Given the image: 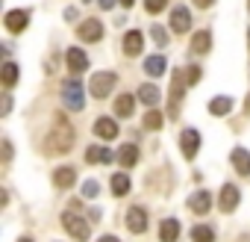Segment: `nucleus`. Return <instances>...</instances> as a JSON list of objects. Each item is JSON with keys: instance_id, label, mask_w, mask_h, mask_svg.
Segmentation results:
<instances>
[{"instance_id": "39448f33", "label": "nucleus", "mask_w": 250, "mask_h": 242, "mask_svg": "<svg viewBox=\"0 0 250 242\" xmlns=\"http://www.w3.org/2000/svg\"><path fill=\"white\" fill-rule=\"evenodd\" d=\"M183 86H186V74H174V83H171V95H168V118H177V115H180Z\"/></svg>"}, {"instance_id": "0eeeda50", "label": "nucleus", "mask_w": 250, "mask_h": 242, "mask_svg": "<svg viewBox=\"0 0 250 242\" xmlns=\"http://www.w3.org/2000/svg\"><path fill=\"white\" fill-rule=\"evenodd\" d=\"M3 24H6L9 33H24L27 24H30V12H27V9H12V12H6Z\"/></svg>"}, {"instance_id": "412c9836", "label": "nucleus", "mask_w": 250, "mask_h": 242, "mask_svg": "<svg viewBox=\"0 0 250 242\" xmlns=\"http://www.w3.org/2000/svg\"><path fill=\"white\" fill-rule=\"evenodd\" d=\"M232 166H235V171H238L241 177H247V174H250V154H247L244 148H235V151H232Z\"/></svg>"}, {"instance_id": "5701e85b", "label": "nucleus", "mask_w": 250, "mask_h": 242, "mask_svg": "<svg viewBox=\"0 0 250 242\" xmlns=\"http://www.w3.org/2000/svg\"><path fill=\"white\" fill-rule=\"evenodd\" d=\"M159 97H162V95H159V89H156L153 83H145V86H139V100H142V103H147V106H156V103H159Z\"/></svg>"}, {"instance_id": "e433bc0d", "label": "nucleus", "mask_w": 250, "mask_h": 242, "mask_svg": "<svg viewBox=\"0 0 250 242\" xmlns=\"http://www.w3.org/2000/svg\"><path fill=\"white\" fill-rule=\"evenodd\" d=\"M115 6V0H100V9H112Z\"/></svg>"}, {"instance_id": "ddd939ff", "label": "nucleus", "mask_w": 250, "mask_h": 242, "mask_svg": "<svg viewBox=\"0 0 250 242\" xmlns=\"http://www.w3.org/2000/svg\"><path fill=\"white\" fill-rule=\"evenodd\" d=\"M142 45H145V36L139 30H130L127 36H124V53H127V56H139Z\"/></svg>"}, {"instance_id": "9d476101", "label": "nucleus", "mask_w": 250, "mask_h": 242, "mask_svg": "<svg viewBox=\"0 0 250 242\" xmlns=\"http://www.w3.org/2000/svg\"><path fill=\"white\" fill-rule=\"evenodd\" d=\"M127 227H130L133 233H145V230H147V213H145L142 207H130V213H127Z\"/></svg>"}, {"instance_id": "ea45409f", "label": "nucleus", "mask_w": 250, "mask_h": 242, "mask_svg": "<svg viewBox=\"0 0 250 242\" xmlns=\"http://www.w3.org/2000/svg\"><path fill=\"white\" fill-rule=\"evenodd\" d=\"M121 3H124V6H127V9H130V6L136 3V0H121Z\"/></svg>"}, {"instance_id": "20e7f679", "label": "nucleus", "mask_w": 250, "mask_h": 242, "mask_svg": "<svg viewBox=\"0 0 250 242\" xmlns=\"http://www.w3.org/2000/svg\"><path fill=\"white\" fill-rule=\"evenodd\" d=\"M115 80H118V77H115L112 71H100V74H94V77H91V83H88V92H91V95L100 100V97H106V95L115 89Z\"/></svg>"}, {"instance_id": "f8f14e48", "label": "nucleus", "mask_w": 250, "mask_h": 242, "mask_svg": "<svg viewBox=\"0 0 250 242\" xmlns=\"http://www.w3.org/2000/svg\"><path fill=\"white\" fill-rule=\"evenodd\" d=\"M65 62H68V68H71L74 74H83V71L88 68V56H85L80 48H71V50L65 53Z\"/></svg>"}, {"instance_id": "cd10ccee", "label": "nucleus", "mask_w": 250, "mask_h": 242, "mask_svg": "<svg viewBox=\"0 0 250 242\" xmlns=\"http://www.w3.org/2000/svg\"><path fill=\"white\" fill-rule=\"evenodd\" d=\"M191 239H194V242H215V230L206 227V224H197V227L191 230Z\"/></svg>"}, {"instance_id": "c9c22d12", "label": "nucleus", "mask_w": 250, "mask_h": 242, "mask_svg": "<svg viewBox=\"0 0 250 242\" xmlns=\"http://www.w3.org/2000/svg\"><path fill=\"white\" fill-rule=\"evenodd\" d=\"M74 18H77V9H74V6H68V9H65V21H74Z\"/></svg>"}, {"instance_id": "a19ab883", "label": "nucleus", "mask_w": 250, "mask_h": 242, "mask_svg": "<svg viewBox=\"0 0 250 242\" xmlns=\"http://www.w3.org/2000/svg\"><path fill=\"white\" fill-rule=\"evenodd\" d=\"M244 109H247V112H250V95H247V106H244Z\"/></svg>"}, {"instance_id": "473e14b6", "label": "nucleus", "mask_w": 250, "mask_h": 242, "mask_svg": "<svg viewBox=\"0 0 250 242\" xmlns=\"http://www.w3.org/2000/svg\"><path fill=\"white\" fill-rule=\"evenodd\" d=\"M186 77H188V80H186L188 86H194V83H200V68H197V65H191V68L186 71Z\"/></svg>"}, {"instance_id": "4be33fe9", "label": "nucleus", "mask_w": 250, "mask_h": 242, "mask_svg": "<svg viewBox=\"0 0 250 242\" xmlns=\"http://www.w3.org/2000/svg\"><path fill=\"white\" fill-rule=\"evenodd\" d=\"M133 109H136L133 95H121V97L115 100V115H118V118H130V115H133Z\"/></svg>"}, {"instance_id": "58836bf2", "label": "nucleus", "mask_w": 250, "mask_h": 242, "mask_svg": "<svg viewBox=\"0 0 250 242\" xmlns=\"http://www.w3.org/2000/svg\"><path fill=\"white\" fill-rule=\"evenodd\" d=\"M194 3H197V6H200V9H206V6H209V3H212V0H194Z\"/></svg>"}, {"instance_id": "79ce46f5", "label": "nucleus", "mask_w": 250, "mask_h": 242, "mask_svg": "<svg viewBox=\"0 0 250 242\" xmlns=\"http://www.w3.org/2000/svg\"><path fill=\"white\" fill-rule=\"evenodd\" d=\"M18 242H33V239H18Z\"/></svg>"}, {"instance_id": "c756f323", "label": "nucleus", "mask_w": 250, "mask_h": 242, "mask_svg": "<svg viewBox=\"0 0 250 242\" xmlns=\"http://www.w3.org/2000/svg\"><path fill=\"white\" fill-rule=\"evenodd\" d=\"M97 195H100L97 180H85V183H83V198H97Z\"/></svg>"}, {"instance_id": "72a5a7b5", "label": "nucleus", "mask_w": 250, "mask_h": 242, "mask_svg": "<svg viewBox=\"0 0 250 242\" xmlns=\"http://www.w3.org/2000/svg\"><path fill=\"white\" fill-rule=\"evenodd\" d=\"M9 109H12V100H9V97H3V106H0V115H9Z\"/></svg>"}, {"instance_id": "b1692460", "label": "nucleus", "mask_w": 250, "mask_h": 242, "mask_svg": "<svg viewBox=\"0 0 250 242\" xmlns=\"http://www.w3.org/2000/svg\"><path fill=\"white\" fill-rule=\"evenodd\" d=\"M165 68H168V62H165V56H147V62H145V71L150 74V77H159V74H165Z\"/></svg>"}, {"instance_id": "c85d7f7f", "label": "nucleus", "mask_w": 250, "mask_h": 242, "mask_svg": "<svg viewBox=\"0 0 250 242\" xmlns=\"http://www.w3.org/2000/svg\"><path fill=\"white\" fill-rule=\"evenodd\" d=\"M142 124H145L147 130H159V127H162V112H156V109H150V112L145 115V121H142Z\"/></svg>"}, {"instance_id": "f257e3e1", "label": "nucleus", "mask_w": 250, "mask_h": 242, "mask_svg": "<svg viewBox=\"0 0 250 242\" xmlns=\"http://www.w3.org/2000/svg\"><path fill=\"white\" fill-rule=\"evenodd\" d=\"M71 145H74V130H71V124H68L62 115H56V127H53V130L47 133V139H44V154H50V157L68 154Z\"/></svg>"}, {"instance_id": "f704fd0d", "label": "nucleus", "mask_w": 250, "mask_h": 242, "mask_svg": "<svg viewBox=\"0 0 250 242\" xmlns=\"http://www.w3.org/2000/svg\"><path fill=\"white\" fill-rule=\"evenodd\" d=\"M3 160H12V142H3Z\"/></svg>"}, {"instance_id": "7c9ffc66", "label": "nucleus", "mask_w": 250, "mask_h": 242, "mask_svg": "<svg viewBox=\"0 0 250 242\" xmlns=\"http://www.w3.org/2000/svg\"><path fill=\"white\" fill-rule=\"evenodd\" d=\"M165 3H168V0H145V9H147L150 15H156V12L165 9Z\"/></svg>"}, {"instance_id": "2eb2a0df", "label": "nucleus", "mask_w": 250, "mask_h": 242, "mask_svg": "<svg viewBox=\"0 0 250 242\" xmlns=\"http://www.w3.org/2000/svg\"><path fill=\"white\" fill-rule=\"evenodd\" d=\"M115 160V154L109 151V148H103V145H91L88 151H85V163H112Z\"/></svg>"}, {"instance_id": "2f4dec72", "label": "nucleus", "mask_w": 250, "mask_h": 242, "mask_svg": "<svg viewBox=\"0 0 250 242\" xmlns=\"http://www.w3.org/2000/svg\"><path fill=\"white\" fill-rule=\"evenodd\" d=\"M150 33H153V42H156V45H168V33H165V27H153Z\"/></svg>"}, {"instance_id": "dca6fc26", "label": "nucleus", "mask_w": 250, "mask_h": 242, "mask_svg": "<svg viewBox=\"0 0 250 242\" xmlns=\"http://www.w3.org/2000/svg\"><path fill=\"white\" fill-rule=\"evenodd\" d=\"M53 183H56L59 189H68V186H74V183H77V171H74L71 166H62V169H56V171H53Z\"/></svg>"}, {"instance_id": "423d86ee", "label": "nucleus", "mask_w": 250, "mask_h": 242, "mask_svg": "<svg viewBox=\"0 0 250 242\" xmlns=\"http://www.w3.org/2000/svg\"><path fill=\"white\" fill-rule=\"evenodd\" d=\"M180 148H183V157H186V160H194V157H197V148H200V133H197L194 127L183 130V133H180Z\"/></svg>"}, {"instance_id": "f03ea898", "label": "nucleus", "mask_w": 250, "mask_h": 242, "mask_svg": "<svg viewBox=\"0 0 250 242\" xmlns=\"http://www.w3.org/2000/svg\"><path fill=\"white\" fill-rule=\"evenodd\" d=\"M62 103H65L68 109H74V112H80V109L85 106L80 80H65V83H62Z\"/></svg>"}, {"instance_id": "9b49d317", "label": "nucleus", "mask_w": 250, "mask_h": 242, "mask_svg": "<svg viewBox=\"0 0 250 242\" xmlns=\"http://www.w3.org/2000/svg\"><path fill=\"white\" fill-rule=\"evenodd\" d=\"M188 27H191L188 9H186V6H177V9L171 12V30H174V33H188Z\"/></svg>"}, {"instance_id": "a878e982", "label": "nucleus", "mask_w": 250, "mask_h": 242, "mask_svg": "<svg viewBox=\"0 0 250 242\" xmlns=\"http://www.w3.org/2000/svg\"><path fill=\"white\" fill-rule=\"evenodd\" d=\"M0 80H3V86H15L18 83V65L15 62H6L3 71H0Z\"/></svg>"}, {"instance_id": "bb28decb", "label": "nucleus", "mask_w": 250, "mask_h": 242, "mask_svg": "<svg viewBox=\"0 0 250 242\" xmlns=\"http://www.w3.org/2000/svg\"><path fill=\"white\" fill-rule=\"evenodd\" d=\"M112 192L115 195H127L130 192V177L127 174H112Z\"/></svg>"}, {"instance_id": "6ab92c4d", "label": "nucleus", "mask_w": 250, "mask_h": 242, "mask_svg": "<svg viewBox=\"0 0 250 242\" xmlns=\"http://www.w3.org/2000/svg\"><path fill=\"white\" fill-rule=\"evenodd\" d=\"M191 50H194V53H209V50H212V33H209V30L194 33V36H191Z\"/></svg>"}, {"instance_id": "a211bd4d", "label": "nucleus", "mask_w": 250, "mask_h": 242, "mask_svg": "<svg viewBox=\"0 0 250 242\" xmlns=\"http://www.w3.org/2000/svg\"><path fill=\"white\" fill-rule=\"evenodd\" d=\"M94 133L100 136V139H115L118 136V124L112 118H97L94 121Z\"/></svg>"}, {"instance_id": "f3484780", "label": "nucleus", "mask_w": 250, "mask_h": 242, "mask_svg": "<svg viewBox=\"0 0 250 242\" xmlns=\"http://www.w3.org/2000/svg\"><path fill=\"white\" fill-rule=\"evenodd\" d=\"M118 163H121L124 169H133V166L139 163V148H136V145H121V148H118Z\"/></svg>"}, {"instance_id": "1a4fd4ad", "label": "nucleus", "mask_w": 250, "mask_h": 242, "mask_svg": "<svg viewBox=\"0 0 250 242\" xmlns=\"http://www.w3.org/2000/svg\"><path fill=\"white\" fill-rule=\"evenodd\" d=\"M238 198H241V192H238L232 183H227V186L221 189V201H218V207H221L224 213H232V210L238 207Z\"/></svg>"}, {"instance_id": "aec40b11", "label": "nucleus", "mask_w": 250, "mask_h": 242, "mask_svg": "<svg viewBox=\"0 0 250 242\" xmlns=\"http://www.w3.org/2000/svg\"><path fill=\"white\" fill-rule=\"evenodd\" d=\"M177 236H180L177 218H165V221L159 224V239H162V242H177Z\"/></svg>"}, {"instance_id": "393cba45", "label": "nucleus", "mask_w": 250, "mask_h": 242, "mask_svg": "<svg viewBox=\"0 0 250 242\" xmlns=\"http://www.w3.org/2000/svg\"><path fill=\"white\" fill-rule=\"evenodd\" d=\"M229 109H232V100H229V97H224V95L209 100V112H212V115H227Z\"/></svg>"}, {"instance_id": "6e6552de", "label": "nucleus", "mask_w": 250, "mask_h": 242, "mask_svg": "<svg viewBox=\"0 0 250 242\" xmlns=\"http://www.w3.org/2000/svg\"><path fill=\"white\" fill-rule=\"evenodd\" d=\"M77 36H80L83 42H100V36H103V24H100V21H94V18H88V21H83V24H80Z\"/></svg>"}, {"instance_id": "4468645a", "label": "nucleus", "mask_w": 250, "mask_h": 242, "mask_svg": "<svg viewBox=\"0 0 250 242\" xmlns=\"http://www.w3.org/2000/svg\"><path fill=\"white\" fill-rule=\"evenodd\" d=\"M209 207H212V195H209V192H203V189H200V192H194V195L188 198V210H191V213H197V216H203Z\"/></svg>"}, {"instance_id": "7ed1b4c3", "label": "nucleus", "mask_w": 250, "mask_h": 242, "mask_svg": "<svg viewBox=\"0 0 250 242\" xmlns=\"http://www.w3.org/2000/svg\"><path fill=\"white\" fill-rule=\"evenodd\" d=\"M62 227H65L74 239H80V242H85V239H88V233H91V230H88V221H85V218H80V216H77V213H71V210L62 216Z\"/></svg>"}, {"instance_id": "37998d69", "label": "nucleus", "mask_w": 250, "mask_h": 242, "mask_svg": "<svg viewBox=\"0 0 250 242\" xmlns=\"http://www.w3.org/2000/svg\"><path fill=\"white\" fill-rule=\"evenodd\" d=\"M247 33H250V30H247Z\"/></svg>"}, {"instance_id": "4c0bfd02", "label": "nucleus", "mask_w": 250, "mask_h": 242, "mask_svg": "<svg viewBox=\"0 0 250 242\" xmlns=\"http://www.w3.org/2000/svg\"><path fill=\"white\" fill-rule=\"evenodd\" d=\"M97 242H121V239H118V236H100Z\"/></svg>"}]
</instances>
